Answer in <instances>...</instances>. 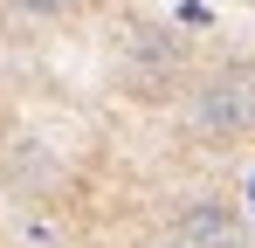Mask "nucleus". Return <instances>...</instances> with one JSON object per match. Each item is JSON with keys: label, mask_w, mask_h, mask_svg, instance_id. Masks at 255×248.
<instances>
[{"label": "nucleus", "mask_w": 255, "mask_h": 248, "mask_svg": "<svg viewBox=\"0 0 255 248\" xmlns=\"http://www.w3.org/2000/svg\"><path fill=\"white\" fill-rule=\"evenodd\" d=\"M193 131L200 138H242L255 131V69H221L193 90Z\"/></svg>", "instance_id": "f257e3e1"}, {"label": "nucleus", "mask_w": 255, "mask_h": 248, "mask_svg": "<svg viewBox=\"0 0 255 248\" xmlns=\"http://www.w3.org/2000/svg\"><path fill=\"white\" fill-rule=\"evenodd\" d=\"M172 242H186V248H235L242 242V221H235V207H221V200H193V207H179V235Z\"/></svg>", "instance_id": "f03ea898"}, {"label": "nucleus", "mask_w": 255, "mask_h": 248, "mask_svg": "<svg viewBox=\"0 0 255 248\" xmlns=\"http://www.w3.org/2000/svg\"><path fill=\"white\" fill-rule=\"evenodd\" d=\"M14 7H21V14H35V21H55V14H69L76 0H14Z\"/></svg>", "instance_id": "7ed1b4c3"}, {"label": "nucleus", "mask_w": 255, "mask_h": 248, "mask_svg": "<svg viewBox=\"0 0 255 248\" xmlns=\"http://www.w3.org/2000/svg\"><path fill=\"white\" fill-rule=\"evenodd\" d=\"M249 207H255V179H249Z\"/></svg>", "instance_id": "20e7f679"}, {"label": "nucleus", "mask_w": 255, "mask_h": 248, "mask_svg": "<svg viewBox=\"0 0 255 248\" xmlns=\"http://www.w3.org/2000/svg\"><path fill=\"white\" fill-rule=\"evenodd\" d=\"M159 248H186V242H159Z\"/></svg>", "instance_id": "39448f33"}]
</instances>
